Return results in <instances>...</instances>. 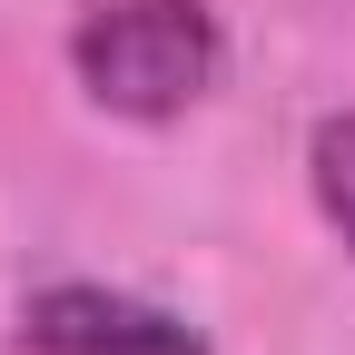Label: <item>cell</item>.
Wrapping results in <instances>:
<instances>
[{
  "mask_svg": "<svg viewBox=\"0 0 355 355\" xmlns=\"http://www.w3.org/2000/svg\"><path fill=\"white\" fill-rule=\"evenodd\" d=\"M69 69L89 89V109L168 128L217 89L227 30H217L207 0H79L69 10Z\"/></svg>",
  "mask_w": 355,
  "mask_h": 355,
  "instance_id": "1",
  "label": "cell"
},
{
  "mask_svg": "<svg viewBox=\"0 0 355 355\" xmlns=\"http://www.w3.org/2000/svg\"><path fill=\"white\" fill-rule=\"evenodd\" d=\"M306 188H316L326 227L355 247V109H326L316 139H306Z\"/></svg>",
  "mask_w": 355,
  "mask_h": 355,
  "instance_id": "3",
  "label": "cell"
},
{
  "mask_svg": "<svg viewBox=\"0 0 355 355\" xmlns=\"http://www.w3.org/2000/svg\"><path fill=\"white\" fill-rule=\"evenodd\" d=\"M20 345L30 355H207V336L168 306L128 296V286H89V277H60V286H30L20 296Z\"/></svg>",
  "mask_w": 355,
  "mask_h": 355,
  "instance_id": "2",
  "label": "cell"
}]
</instances>
